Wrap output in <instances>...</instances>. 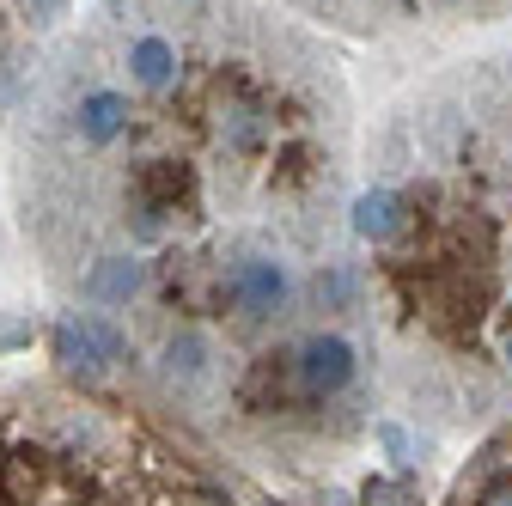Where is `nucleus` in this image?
I'll return each mask as SVG.
<instances>
[{
	"label": "nucleus",
	"mask_w": 512,
	"mask_h": 506,
	"mask_svg": "<svg viewBox=\"0 0 512 506\" xmlns=\"http://www.w3.org/2000/svg\"><path fill=\"white\" fill-rule=\"evenodd\" d=\"M0 506H171L128 433L92 409L0 415Z\"/></svg>",
	"instance_id": "nucleus-1"
},
{
	"label": "nucleus",
	"mask_w": 512,
	"mask_h": 506,
	"mask_svg": "<svg viewBox=\"0 0 512 506\" xmlns=\"http://www.w3.org/2000/svg\"><path fill=\"white\" fill-rule=\"evenodd\" d=\"M226 305L238 311V318H287L293 305V269L275 257V250H244V257H232L226 269Z\"/></svg>",
	"instance_id": "nucleus-2"
},
{
	"label": "nucleus",
	"mask_w": 512,
	"mask_h": 506,
	"mask_svg": "<svg viewBox=\"0 0 512 506\" xmlns=\"http://www.w3.org/2000/svg\"><path fill=\"white\" fill-rule=\"evenodd\" d=\"M354 378H360V348H354L348 336L324 330V336L299 342V354H293V391H299L305 403L324 409L330 397L354 391Z\"/></svg>",
	"instance_id": "nucleus-3"
},
{
	"label": "nucleus",
	"mask_w": 512,
	"mask_h": 506,
	"mask_svg": "<svg viewBox=\"0 0 512 506\" xmlns=\"http://www.w3.org/2000/svg\"><path fill=\"white\" fill-rule=\"evenodd\" d=\"M403 226H409V202L397 196L391 183H372V189H360V196H354V238L391 244Z\"/></svg>",
	"instance_id": "nucleus-4"
}]
</instances>
